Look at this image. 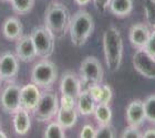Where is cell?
Segmentation results:
<instances>
[{
    "instance_id": "1",
    "label": "cell",
    "mask_w": 155,
    "mask_h": 138,
    "mask_svg": "<svg viewBox=\"0 0 155 138\" xmlns=\"http://www.w3.org/2000/svg\"><path fill=\"white\" fill-rule=\"evenodd\" d=\"M103 52L107 69L111 72H116L121 66L123 55L122 35L116 27L110 26L104 31Z\"/></svg>"
},
{
    "instance_id": "2",
    "label": "cell",
    "mask_w": 155,
    "mask_h": 138,
    "mask_svg": "<svg viewBox=\"0 0 155 138\" xmlns=\"http://www.w3.org/2000/svg\"><path fill=\"white\" fill-rule=\"evenodd\" d=\"M70 13L68 8L60 2H51L47 7L45 12V27L54 35L60 39L64 37L69 31Z\"/></svg>"
},
{
    "instance_id": "3",
    "label": "cell",
    "mask_w": 155,
    "mask_h": 138,
    "mask_svg": "<svg viewBox=\"0 0 155 138\" xmlns=\"http://www.w3.org/2000/svg\"><path fill=\"white\" fill-rule=\"evenodd\" d=\"M94 30V19L90 13L83 10L75 12L70 19L69 34L75 47H82L87 43Z\"/></svg>"
},
{
    "instance_id": "4",
    "label": "cell",
    "mask_w": 155,
    "mask_h": 138,
    "mask_svg": "<svg viewBox=\"0 0 155 138\" xmlns=\"http://www.w3.org/2000/svg\"><path fill=\"white\" fill-rule=\"evenodd\" d=\"M58 77V69L53 62L43 60L38 63L31 70V82L38 87L48 88L52 86Z\"/></svg>"
},
{
    "instance_id": "5",
    "label": "cell",
    "mask_w": 155,
    "mask_h": 138,
    "mask_svg": "<svg viewBox=\"0 0 155 138\" xmlns=\"http://www.w3.org/2000/svg\"><path fill=\"white\" fill-rule=\"evenodd\" d=\"M58 109L59 100L57 94L51 91H47L41 93L38 104L32 109V114L38 122H48L57 115Z\"/></svg>"
},
{
    "instance_id": "6",
    "label": "cell",
    "mask_w": 155,
    "mask_h": 138,
    "mask_svg": "<svg viewBox=\"0 0 155 138\" xmlns=\"http://www.w3.org/2000/svg\"><path fill=\"white\" fill-rule=\"evenodd\" d=\"M37 50V54L40 58L47 59L54 51V35L45 27L33 28L30 33Z\"/></svg>"
},
{
    "instance_id": "7",
    "label": "cell",
    "mask_w": 155,
    "mask_h": 138,
    "mask_svg": "<svg viewBox=\"0 0 155 138\" xmlns=\"http://www.w3.org/2000/svg\"><path fill=\"white\" fill-rule=\"evenodd\" d=\"M103 68L100 61L94 56H87L81 62L80 76L84 83L100 84L103 80Z\"/></svg>"
},
{
    "instance_id": "8",
    "label": "cell",
    "mask_w": 155,
    "mask_h": 138,
    "mask_svg": "<svg viewBox=\"0 0 155 138\" xmlns=\"http://www.w3.org/2000/svg\"><path fill=\"white\" fill-rule=\"evenodd\" d=\"M133 66L146 79H155V58L144 48L137 49L133 55Z\"/></svg>"
},
{
    "instance_id": "9",
    "label": "cell",
    "mask_w": 155,
    "mask_h": 138,
    "mask_svg": "<svg viewBox=\"0 0 155 138\" xmlns=\"http://www.w3.org/2000/svg\"><path fill=\"white\" fill-rule=\"evenodd\" d=\"M21 87L18 84H9L7 85L0 95V105L3 112L8 114H15L21 107L20 101Z\"/></svg>"
},
{
    "instance_id": "10",
    "label": "cell",
    "mask_w": 155,
    "mask_h": 138,
    "mask_svg": "<svg viewBox=\"0 0 155 138\" xmlns=\"http://www.w3.org/2000/svg\"><path fill=\"white\" fill-rule=\"evenodd\" d=\"M19 59L11 52L0 55V77L2 81H10L19 72Z\"/></svg>"
},
{
    "instance_id": "11",
    "label": "cell",
    "mask_w": 155,
    "mask_h": 138,
    "mask_svg": "<svg viewBox=\"0 0 155 138\" xmlns=\"http://www.w3.org/2000/svg\"><path fill=\"white\" fill-rule=\"evenodd\" d=\"M16 55L20 61L25 62V63H29V62L33 61L36 56H38L36 47H35V43H33L32 38L30 34L21 35L17 40Z\"/></svg>"
},
{
    "instance_id": "12",
    "label": "cell",
    "mask_w": 155,
    "mask_h": 138,
    "mask_svg": "<svg viewBox=\"0 0 155 138\" xmlns=\"http://www.w3.org/2000/svg\"><path fill=\"white\" fill-rule=\"evenodd\" d=\"M60 91L62 95H68L77 100L82 92L81 82L73 72H65L60 82Z\"/></svg>"
},
{
    "instance_id": "13",
    "label": "cell",
    "mask_w": 155,
    "mask_h": 138,
    "mask_svg": "<svg viewBox=\"0 0 155 138\" xmlns=\"http://www.w3.org/2000/svg\"><path fill=\"white\" fill-rule=\"evenodd\" d=\"M41 96V92L39 91V87L36 84L30 83L21 87V94H20V101H21V107L31 111L35 108L38 104Z\"/></svg>"
},
{
    "instance_id": "14",
    "label": "cell",
    "mask_w": 155,
    "mask_h": 138,
    "mask_svg": "<svg viewBox=\"0 0 155 138\" xmlns=\"http://www.w3.org/2000/svg\"><path fill=\"white\" fill-rule=\"evenodd\" d=\"M126 120L129 126L139 127L140 125H142L145 120V112L142 101L135 100L129 104L126 108Z\"/></svg>"
},
{
    "instance_id": "15",
    "label": "cell",
    "mask_w": 155,
    "mask_h": 138,
    "mask_svg": "<svg viewBox=\"0 0 155 138\" xmlns=\"http://www.w3.org/2000/svg\"><path fill=\"white\" fill-rule=\"evenodd\" d=\"M31 127V119H30L29 111L23 107H20L13 114V128L16 134L20 136L26 135Z\"/></svg>"
},
{
    "instance_id": "16",
    "label": "cell",
    "mask_w": 155,
    "mask_h": 138,
    "mask_svg": "<svg viewBox=\"0 0 155 138\" xmlns=\"http://www.w3.org/2000/svg\"><path fill=\"white\" fill-rule=\"evenodd\" d=\"M150 30L145 24L142 23H137L132 26V28L130 29L129 38L133 47L140 49L144 48V45L146 44V42L150 38Z\"/></svg>"
},
{
    "instance_id": "17",
    "label": "cell",
    "mask_w": 155,
    "mask_h": 138,
    "mask_svg": "<svg viewBox=\"0 0 155 138\" xmlns=\"http://www.w3.org/2000/svg\"><path fill=\"white\" fill-rule=\"evenodd\" d=\"M23 26L19 19L15 17H10L5 20L2 24V33L5 38L10 41H15L22 35Z\"/></svg>"
},
{
    "instance_id": "18",
    "label": "cell",
    "mask_w": 155,
    "mask_h": 138,
    "mask_svg": "<svg viewBox=\"0 0 155 138\" xmlns=\"http://www.w3.org/2000/svg\"><path fill=\"white\" fill-rule=\"evenodd\" d=\"M97 102L94 101L92 95L87 90L82 91L77 98V109L81 115L87 116L94 113Z\"/></svg>"
},
{
    "instance_id": "19",
    "label": "cell",
    "mask_w": 155,
    "mask_h": 138,
    "mask_svg": "<svg viewBox=\"0 0 155 138\" xmlns=\"http://www.w3.org/2000/svg\"><path fill=\"white\" fill-rule=\"evenodd\" d=\"M78 120V109L75 107L65 108L60 106L57 113V122L64 129L72 128L77 124Z\"/></svg>"
},
{
    "instance_id": "20",
    "label": "cell",
    "mask_w": 155,
    "mask_h": 138,
    "mask_svg": "<svg viewBox=\"0 0 155 138\" xmlns=\"http://www.w3.org/2000/svg\"><path fill=\"white\" fill-rule=\"evenodd\" d=\"M109 8L114 16L123 18L132 12L133 0H111Z\"/></svg>"
},
{
    "instance_id": "21",
    "label": "cell",
    "mask_w": 155,
    "mask_h": 138,
    "mask_svg": "<svg viewBox=\"0 0 155 138\" xmlns=\"http://www.w3.org/2000/svg\"><path fill=\"white\" fill-rule=\"evenodd\" d=\"M94 116L99 125H107L110 124L112 118V111H111L109 104H101L97 103L94 109Z\"/></svg>"
},
{
    "instance_id": "22",
    "label": "cell",
    "mask_w": 155,
    "mask_h": 138,
    "mask_svg": "<svg viewBox=\"0 0 155 138\" xmlns=\"http://www.w3.org/2000/svg\"><path fill=\"white\" fill-rule=\"evenodd\" d=\"M13 11L18 14H27L32 10L35 0H10Z\"/></svg>"
},
{
    "instance_id": "23",
    "label": "cell",
    "mask_w": 155,
    "mask_h": 138,
    "mask_svg": "<svg viewBox=\"0 0 155 138\" xmlns=\"http://www.w3.org/2000/svg\"><path fill=\"white\" fill-rule=\"evenodd\" d=\"M43 137L45 138H63L65 137L64 128L58 122L50 123L45 130Z\"/></svg>"
},
{
    "instance_id": "24",
    "label": "cell",
    "mask_w": 155,
    "mask_h": 138,
    "mask_svg": "<svg viewBox=\"0 0 155 138\" xmlns=\"http://www.w3.org/2000/svg\"><path fill=\"white\" fill-rule=\"evenodd\" d=\"M144 112H145V119L149 122L155 123V94L151 95L143 102Z\"/></svg>"
},
{
    "instance_id": "25",
    "label": "cell",
    "mask_w": 155,
    "mask_h": 138,
    "mask_svg": "<svg viewBox=\"0 0 155 138\" xmlns=\"http://www.w3.org/2000/svg\"><path fill=\"white\" fill-rule=\"evenodd\" d=\"M144 13L147 23L155 29V0H145Z\"/></svg>"
},
{
    "instance_id": "26",
    "label": "cell",
    "mask_w": 155,
    "mask_h": 138,
    "mask_svg": "<svg viewBox=\"0 0 155 138\" xmlns=\"http://www.w3.org/2000/svg\"><path fill=\"white\" fill-rule=\"evenodd\" d=\"M114 136H115L114 129L110 124H107V125H100V128L95 130L94 138H113Z\"/></svg>"
},
{
    "instance_id": "27",
    "label": "cell",
    "mask_w": 155,
    "mask_h": 138,
    "mask_svg": "<svg viewBox=\"0 0 155 138\" xmlns=\"http://www.w3.org/2000/svg\"><path fill=\"white\" fill-rule=\"evenodd\" d=\"M112 90L109 85H102V93H101V97L97 103L101 104H109L112 100Z\"/></svg>"
},
{
    "instance_id": "28",
    "label": "cell",
    "mask_w": 155,
    "mask_h": 138,
    "mask_svg": "<svg viewBox=\"0 0 155 138\" xmlns=\"http://www.w3.org/2000/svg\"><path fill=\"white\" fill-rule=\"evenodd\" d=\"M121 137L122 138H140V137H142V134L140 133L137 127L130 126V127H127V128H125L123 130V133L121 134Z\"/></svg>"
},
{
    "instance_id": "29",
    "label": "cell",
    "mask_w": 155,
    "mask_h": 138,
    "mask_svg": "<svg viewBox=\"0 0 155 138\" xmlns=\"http://www.w3.org/2000/svg\"><path fill=\"white\" fill-rule=\"evenodd\" d=\"M87 91L90 92V94L92 95L94 101L97 103L101 97V93H102V85H100V84H92V85L89 86Z\"/></svg>"
},
{
    "instance_id": "30",
    "label": "cell",
    "mask_w": 155,
    "mask_h": 138,
    "mask_svg": "<svg viewBox=\"0 0 155 138\" xmlns=\"http://www.w3.org/2000/svg\"><path fill=\"white\" fill-rule=\"evenodd\" d=\"M144 49L149 52L150 54L155 58V30L150 34V38L146 42V44L144 45Z\"/></svg>"
},
{
    "instance_id": "31",
    "label": "cell",
    "mask_w": 155,
    "mask_h": 138,
    "mask_svg": "<svg viewBox=\"0 0 155 138\" xmlns=\"http://www.w3.org/2000/svg\"><path fill=\"white\" fill-rule=\"evenodd\" d=\"M80 137L81 138H94L95 137V129L93 128L92 125H84L81 129L80 133Z\"/></svg>"
},
{
    "instance_id": "32",
    "label": "cell",
    "mask_w": 155,
    "mask_h": 138,
    "mask_svg": "<svg viewBox=\"0 0 155 138\" xmlns=\"http://www.w3.org/2000/svg\"><path fill=\"white\" fill-rule=\"evenodd\" d=\"M60 103H61L62 107L72 108V107H75V106H77V100H74V98L71 96H68V95H62Z\"/></svg>"
},
{
    "instance_id": "33",
    "label": "cell",
    "mask_w": 155,
    "mask_h": 138,
    "mask_svg": "<svg viewBox=\"0 0 155 138\" xmlns=\"http://www.w3.org/2000/svg\"><path fill=\"white\" fill-rule=\"evenodd\" d=\"M111 0H93L94 7L97 8V11L100 12H103L109 8V5H110Z\"/></svg>"
},
{
    "instance_id": "34",
    "label": "cell",
    "mask_w": 155,
    "mask_h": 138,
    "mask_svg": "<svg viewBox=\"0 0 155 138\" xmlns=\"http://www.w3.org/2000/svg\"><path fill=\"white\" fill-rule=\"evenodd\" d=\"M142 137L144 138H155V129H149L143 134Z\"/></svg>"
},
{
    "instance_id": "35",
    "label": "cell",
    "mask_w": 155,
    "mask_h": 138,
    "mask_svg": "<svg viewBox=\"0 0 155 138\" xmlns=\"http://www.w3.org/2000/svg\"><path fill=\"white\" fill-rule=\"evenodd\" d=\"M74 1L79 6H85V5H87V3L90 2V0H74Z\"/></svg>"
},
{
    "instance_id": "36",
    "label": "cell",
    "mask_w": 155,
    "mask_h": 138,
    "mask_svg": "<svg viewBox=\"0 0 155 138\" xmlns=\"http://www.w3.org/2000/svg\"><path fill=\"white\" fill-rule=\"evenodd\" d=\"M0 138H7L6 133L2 132V130H0Z\"/></svg>"
},
{
    "instance_id": "37",
    "label": "cell",
    "mask_w": 155,
    "mask_h": 138,
    "mask_svg": "<svg viewBox=\"0 0 155 138\" xmlns=\"http://www.w3.org/2000/svg\"><path fill=\"white\" fill-rule=\"evenodd\" d=\"M1 84H2V80H1V77H0V87H1Z\"/></svg>"
},
{
    "instance_id": "38",
    "label": "cell",
    "mask_w": 155,
    "mask_h": 138,
    "mask_svg": "<svg viewBox=\"0 0 155 138\" xmlns=\"http://www.w3.org/2000/svg\"><path fill=\"white\" fill-rule=\"evenodd\" d=\"M3 1H9V2H10V0H3Z\"/></svg>"
}]
</instances>
